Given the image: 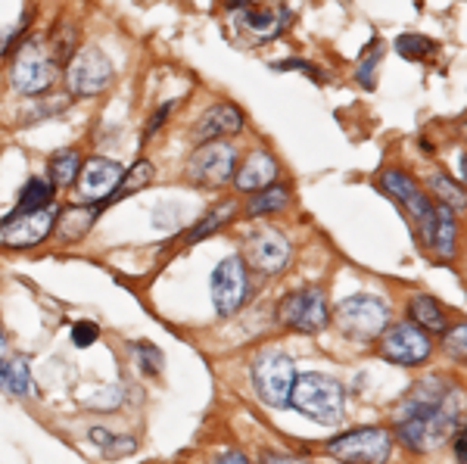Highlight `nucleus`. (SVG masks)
<instances>
[{
    "label": "nucleus",
    "instance_id": "f257e3e1",
    "mask_svg": "<svg viewBox=\"0 0 467 464\" xmlns=\"http://www.w3.org/2000/svg\"><path fill=\"white\" fill-rule=\"evenodd\" d=\"M455 428H462V390L449 387V393L442 396L440 406L431 408L427 415L399 418L396 433L411 452H431L449 433H455Z\"/></svg>",
    "mask_w": 467,
    "mask_h": 464
},
{
    "label": "nucleus",
    "instance_id": "f03ea898",
    "mask_svg": "<svg viewBox=\"0 0 467 464\" xmlns=\"http://www.w3.org/2000/svg\"><path fill=\"white\" fill-rule=\"evenodd\" d=\"M290 406L306 415L308 421L334 428L343 421V387L340 380L327 377L321 371H306L296 374L290 390Z\"/></svg>",
    "mask_w": 467,
    "mask_h": 464
},
{
    "label": "nucleus",
    "instance_id": "7ed1b4c3",
    "mask_svg": "<svg viewBox=\"0 0 467 464\" xmlns=\"http://www.w3.org/2000/svg\"><path fill=\"white\" fill-rule=\"evenodd\" d=\"M334 321L346 336H352V340H378L389 321V309L380 296L356 294L337 305Z\"/></svg>",
    "mask_w": 467,
    "mask_h": 464
},
{
    "label": "nucleus",
    "instance_id": "20e7f679",
    "mask_svg": "<svg viewBox=\"0 0 467 464\" xmlns=\"http://www.w3.org/2000/svg\"><path fill=\"white\" fill-rule=\"evenodd\" d=\"M253 387L259 393V399L271 408H287L290 406V390L296 380V365L290 356L284 353H262L250 368Z\"/></svg>",
    "mask_w": 467,
    "mask_h": 464
},
{
    "label": "nucleus",
    "instance_id": "39448f33",
    "mask_svg": "<svg viewBox=\"0 0 467 464\" xmlns=\"http://www.w3.org/2000/svg\"><path fill=\"white\" fill-rule=\"evenodd\" d=\"M275 318L281 321L284 327H293L299 334H318L327 327L330 312H327V299H324L321 287H303L293 290L277 303Z\"/></svg>",
    "mask_w": 467,
    "mask_h": 464
},
{
    "label": "nucleus",
    "instance_id": "423d86ee",
    "mask_svg": "<svg viewBox=\"0 0 467 464\" xmlns=\"http://www.w3.org/2000/svg\"><path fill=\"white\" fill-rule=\"evenodd\" d=\"M327 449L343 464H387L393 452V437L383 428H358L330 439Z\"/></svg>",
    "mask_w": 467,
    "mask_h": 464
},
{
    "label": "nucleus",
    "instance_id": "0eeeda50",
    "mask_svg": "<svg viewBox=\"0 0 467 464\" xmlns=\"http://www.w3.org/2000/svg\"><path fill=\"white\" fill-rule=\"evenodd\" d=\"M431 334H424L418 325L402 321V325L383 327L380 334V353L387 362L402 365V368H418L431 358Z\"/></svg>",
    "mask_w": 467,
    "mask_h": 464
},
{
    "label": "nucleus",
    "instance_id": "6e6552de",
    "mask_svg": "<svg viewBox=\"0 0 467 464\" xmlns=\"http://www.w3.org/2000/svg\"><path fill=\"white\" fill-rule=\"evenodd\" d=\"M54 75H57V66L54 59L44 54L41 44L28 41L19 47V54L13 57V66H10V81L19 94H44L50 85H54Z\"/></svg>",
    "mask_w": 467,
    "mask_h": 464
},
{
    "label": "nucleus",
    "instance_id": "1a4fd4ad",
    "mask_svg": "<svg viewBox=\"0 0 467 464\" xmlns=\"http://www.w3.org/2000/svg\"><path fill=\"white\" fill-rule=\"evenodd\" d=\"M66 81L75 97H94L107 91L112 81V63L100 47H85L72 54V63L66 69Z\"/></svg>",
    "mask_w": 467,
    "mask_h": 464
},
{
    "label": "nucleus",
    "instance_id": "9d476101",
    "mask_svg": "<svg viewBox=\"0 0 467 464\" xmlns=\"http://www.w3.org/2000/svg\"><path fill=\"white\" fill-rule=\"evenodd\" d=\"M59 219V206H47L41 212H13L10 219L0 222V243L13 250H26L47 241L50 231Z\"/></svg>",
    "mask_w": 467,
    "mask_h": 464
},
{
    "label": "nucleus",
    "instance_id": "9b49d317",
    "mask_svg": "<svg viewBox=\"0 0 467 464\" xmlns=\"http://www.w3.org/2000/svg\"><path fill=\"white\" fill-rule=\"evenodd\" d=\"M237 171V150L224 140H209L202 144L191 160V178L202 187L228 184Z\"/></svg>",
    "mask_w": 467,
    "mask_h": 464
},
{
    "label": "nucleus",
    "instance_id": "f8f14e48",
    "mask_svg": "<svg viewBox=\"0 0 467 464\" xmlns=\"http://www.w3.org/2000/svg\"><path fill=\"white\" fill-rule=\"evenodd\" d=\"M246 290H250V284H246V265H244V259L228 256V259L218 262L215 272H213V303H215L218 315L231 318L234 312H237L240 305H244Z\"/></svg>",
    "mask_w": 467,
    "mask_h": 464
},
{
    "label": "nucleus",
    "instance_id": "ddd939ff",
    "mask_svg": "<svg viewBox=\"0 0 467 464\" xmlns=\"http://www.w3.org/2000/svg\"><path fill=\"white\" fill-rule=\"evenodd\" d=\"M246 259H250V265L259 268V272L277 274L281 268H287V262H290V241L281 231L265 228L250 237V243H246Z\"/></svg>",
    "mask_w": 467,
    "mask_h": 464
},
{
    "label": "nucleus",
    "instance_id": "4468645a",
    "mask_svg": "<svg viewBox=\"0 0 467 464\" xmlns=\"http://www.w3.org/2000/svg\"><path fill=\"white\" fill-rule=\"evenodd\" d=\"M122 166H119L116 160H103V156H94V160H88L85 166H81V193H85L88 200H107L112 197V191L119 187L122 181Z\"/></svg>",
    "mask_w": 467,
    "mask_h": 464
},
{
    "label": "nucleus",
    "instance_id": "2eb2a0df",
    "mask_svg": "<svg viewBox=\"0 0 467 464\" xmlns=\"http://www.w3.org/2000/svg\"><path fill=\"white\" fill-rule=\"evenodd\" d=\"M240 129H244V112L234 107V103H218V107H213L197 122L193 138H197L200 144H209V140H218V138H224V134H237Z\"/></svg>",
    "mask_w": 467,
    "mask_h": 464
},
{
    "label": "nucleus",
    "instance_id": "dca6fc26",
    "mask_svg": "<svg viewBox=\"0 0 467 464\" xmlns=\"http://www.w3.org/2000/svg\"><path fill=\"white\" fill-rule=\"evenodd\" d=\"M277 178V162L268 153H250L244 160V166L234 171V187L240 193H255L262 187L275 184Z\"/></svg>",
    "mask_w": 467,
    "mask_h": 464
},
{
    "label": "nucleus",
    "instance_id": "f3484780",
    "mask_svg": "<svg viewBox=\"0 0 467 464\" xmlns=\"http://www.w3.org/2000/svg\"><path fill=\"white\" fill-rule=\"evenodd\" d=\"M237 22L246 35H253L255 41H271L287 28L290 22V13L287 10H255V6H244L237 10Z\"/></svg>",
    "mask_w": 467,
    "mask_h": 464
},
{
    "label": "nucleus",
    "instance_id": "a211bd4d",
    "mask_svg": "<svg viewBox=\"0 0 467 464\" xmlns=\"http://www.w3.org/2000/svg\"><path fill=\"white\" fill-rule=\"evenodd\" d=\"M449 393V384H442V380H420L414 390L405 396L402 402V411H399V418H414V415H427L431 408H436L442 402V396Z\"/></svg>",
    "mask_w": 467,
    "mask_h": 464
},
{
    "label": "nucleus",
    "instance_id": "6ab92c4d",
    "mask_svg": "<svg viewBox=\"0 0 467 464\" xmlns=\"http://www.w3.org/2000/svg\"><path fill=\"white\" fill-rule=\"evenodd\" d=\"M32 371H28L26 358H4L0 356V390L10 396H28L35 390Z\"/></svg>",
    "mask_w": 467,
    "mask_h": 464
},
{
    "label": "nucleus",
    "instance_id": "aec40b11",
    "mask_svg": "<svg viewBox=\"0 0 467 464\" xmlns=\"http://www.w3.org/2000/svg\"><path fill=\"white\" fill-rule=\"evenodd\" d=\"M455 237H458L455 209L433 206V241H431V246L440 253V256H451V253H455Z\"/></svg>",
    "mask_w": 467,
    "mask_h": 464
},
{
    "label": "nucleus",
    "instance_id": "412c9836",
    "mask_svg": "<svg viewBox=\"0 0 467 464\" xmlns=\"http://www.w3.org/2000/svg\"><path fill=\"white\" fill-rule=\"evenodd\" d=\"M411 325H418L424 334L446 331V318H442L440 303L431 296H414L411 299Z\"/></svg>",
    "mask_w": 467,
    "mask_h": 464
},
{
    "label": "nucleus",
    "instance_id": "4be33fe9",
    "mask_svg": "<svg viewBox=\"0 0 467 464\" xmlns=\"http://www.w3.org/2000/svg\"><path fill=\"white\" fill-rule=\"evenodd\" d=\"M47 206H54V184H47L44 178L26 181L16 200V212H41Z\"/></svg>",
    "mask_w": 467,
    "mask_h": 464
},
{
    "label": "nucleus",
    "instance_id": "5701e85b",
    "mask_svg": "<svg viewBox=\"0 0 467 464\" xmlns=\"http://www.w3.org/2000/svg\"><path fill=\"white\" fill-rule=\"evenodd\" d=\"M290 203V191L284 184H268L262 191H255L246 203V215H268V212H281Z\"/></svg>",
    "mask_w": 467,
    "mask_h": 464
},
{
    "label": "nucleus",
    "instance_id": "b1692460",
    "mask_svg": "<svg viewBox=\"0 0 467 464\" xmlns=\"http://www.w3.org/2000/svg\"><path fill=\"white\" fill-rule=\"evenodd\" d=\"M153 166H150V160H138L134 162V169L128 171V175H122V181H119V187L112 191V197L107 200V203H116V200H122L128 197V193H138V191H144V187L153 181Z\"/></svg>",
    "mask_w": 467,
    "mask_h": 464
},
{
    "label": "nucleus",
    "instance_id": "393cba45",
    "mask_svg": "<svg viewBox=\"0 0 467 464\" xmlns=\"http://www.w3.org/2000/svg\"><path fill=\"white\" fill-rule=\"evenodd\" d=\"M380 184H383V191L393 193L399 203H405V206H409L411 200H418V197H420V187L414 184V178H411V175H405V171L387 169V171L380 175Z\"/></svg>",
    "mask_w": 467,
    "mask_h": 464
},
{
    "label": "nucleus",
    "instance_id": "a878e982",
    "mask_svg": "<svg viewBox=\"0 0 467 464\" xmlns=\"http://www.w3.org/2000/svg\"><path fill=\"white\" fill-rule=\"evenodd\" d=\"M78 171H81L78 150H59V153H54V160H50V178H54L57 187H69Z\"/></svg>",
    "mask_w": 467,
    "mask_h": 464
},
{
    "label": "nucleus",
    "instance_id": "bb28decb",
    "mask_svg": "<svg viewBox=\"0 0 467 464\" xmlns=\"http://www.w3.org/2000/svg\"><path fill=\"white\" fill-rule=\"evenodd\" d=\"M90 439H94L97 446L103 449V452H109V455H125V452H134L138 449V443H134V437H119V433H112V430H103V428H94L90 430Z\"/></svg>",
    "mask_w": 467,
    "mask_h": 464
},
{
    "label": "nucleus",
    "instance_id": "cd10ccee",
    "mask_svg": "<svg viewBox=\"0 0 467 464\" xmlns=\"http://www.w3.org/2000/svg\"><path fill=\"white\" fill-rule=\"evenodd\" d=\"M431 191L436 193V197H442V206H455V209H464V191H462V184H455L451 178H446V175H431Z\"/></svg>",
    "mask_w": 467,
    "mask_h": 464
},
{
    "label": "nucleus",
    "instance_id": "c85d7f7f",
    "mask_svg": "<svg viewBox=\"0 0 467 464\" xmlns=\"http://www.w3.org/2000/svg\"><path fill=\"white\" fill-rule=\"evenodd\" d=\"M396 50L402 54L405 59H424L433 54V41L427 35H418V32H409V35H399L396 37Z\"/></svg>",
    "mask_w": 467,
    "mask_h": 464
},
{
    "label": "nucleus",
    "instance_id": "c756f323",
    "mask_svg": "<svg viewBox=\"0 0 467 464\" xmlns=\"http://www.w3.org/2000/svg\"><path fill=\"white\" fill-rule=\"evenodd\" d=\"M231 212H234V206H231V203L215 206L213 212H209L206 219H202V222L197 224V228H193L191 234H187V241H191V243H197V241H202V237H209L215 228H222V224L231 219Z\"/></svg>",
    "mask_w": 467,
    "mask_h": 464
},
{
    "label": "nucleus",
    "instance_id": "7c9ffc66",
    "mask_svg": "<svg viewBox=\"0 0 467 464\" xmlns=\"http://www.w3.org/2000/svg\"><path fill=\"white\" fill-rule=\"evenodd\" d=\"M380 59H383V44L380 41H371V44H368V50H365V57H361L358 69H356V78L365 88H374V69H378Z\"/></svg>",
    "mask_w": 467,
    "mask_h": 464
},
{
    "label": "nucleus",
    "instance_id": "2f4dec72",
    "mask_svg": "<svg viewBox=\"0 0 467 464\" xmlns=\"http://www.w3.org/2000/svg\"><path fill=\"white\" fill-rule=\"evenodd\" d=\"M131 353L138 356V365L144 374H160L162 371V349H156L153 343H134Z\"/></svg>",
    "mask_w": 467,
    "mask_h": 464
},
{
    "label": "nucleus",
    "instance_id": "473e14b6",
    "mask_svg": "<svg viewBox=\"0 0 467 464\" xmlns=\"http://www.w3.org/2000/svg\"><path fill=\"white\" fill-rule=\"evenodd\" d=\"M97 336H100V327L94 325V321H78V325L72 327V343L75 346H94Z\"/></svg>",
    "mask_w": 467,
    "mask_h": 464
},
{
    "label": "nucleus",
    "instance_id": "72a5a7b5",
    "mask_svg": "<svg viewBox=\"0 0 467 464\" xmlns=\"http://www.w3.org/2000/svg\"><path fill=\"white\" fill-rule=\"evenodd\" d=\"M271 69H281V72H290V69H296V72H308L312 78H318L321 81V72L315 69L312 63H306V59H299V57H290V59H281V63H275Z\"/></svg>",
    "mask_w": 467,
    "mask_h": 464
},
{
    "label": "nucleus",
    "instance_id": "f704fd0d",
    "mask_svg": "<svg viewBox=\"0 0 467 464\" xmlns=\"http://www.w3.org/2000/svg\"><path fill=\"white\" fill-rule=\"evenodd\" d=\"M446 353L451 358H458V362L464 358V325H458L455 331L446 334Z\"/></svg>",
    "mask_w": 467,
    "mask_h": 464
},
{
    "label": "nucleus",
    "instance_id": "c9c22d12",
    "mask_svg": "<svg viewBox=\"0 0 467 464\" xmlns=\"http://www.w3.org/2000/svg\"><path fill=\"white\" fill-rule=\"evenodd\" d=\"M171 107H175V103H165V107H160V112H156V116H153V119H150V122H147V131H144V138H153V134H156V129H160V125L165 122V119H169Z\"/></svg>",
    "mask_w": 467,
    "mask_h": 464
},
{
    "label": "nucleus",
    "instance_id": "e433bc0d",
    "mask_svg": "<svg viewBox=\"0 0 467 464\" xmlns=\"http://www.w3.org/2000/svg\"><path fill=\"white\" fill-rule=\"evenodd\" d=\"M455 461L467 464V452H464V430L455 428Z\"/></svg>",
    "mask_w": 467,
    "mask_h": 464
},
{
    "label": "nucleus",
    "instance_id": "4c0bfd02",
    "mask_svg": "<svg viewBox=\"0 0 467 464\" xmlns=\"http://www.w3.org/2000/svg\"><path fill=\"white\" fill-rule=\"evenodd\" d=\"M262 464H306V461L290 459V455H265V459H262Z\"/></svg>",
    "mask_w": 467,
    "mask_h": 464
},
{
    "label": "nucleus",
    "instance_id": "58836bf2",
    "mask_svg": "<svg viewBox=\"0 0 467 464\" xmlns=\"http://www.w3.org/2000/svg\"><path fill=\"white\" fill-rule=\"evenodd\" d=\"M215 464H250V461H246L244 455H237V452H228V455H222Z\"/></svg>",
    "mask_w": 467,
    "mask_h": 464
},
{
    "label": "nucleus",
    "instance_id": "ea45409f",
    "mask_svg": "<svg viewBox=\"0 0 467 464\" xmlns=\"http://www.w3.org/2000/svg\"><path fill=\"white\" fill-rule=\"evenodd\" d=\"M6 349V340H4V334H0V353H4Z\"/></svg>",
    "mask_w": 467,
    "mask_h": 464
}]
</instances>
